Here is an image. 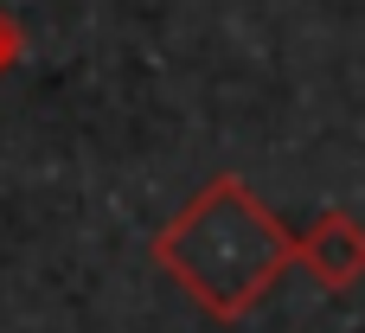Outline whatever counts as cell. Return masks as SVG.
Wrapping results in <instances>:
<instances>
[{"label":"cell","instance_id":"cell-1","mask_svg":"<svg viewBox=\"0 0 365 333\" xmlns=\"http://www.w3.org/2000/svg\"><path fill=\"white\" fill-rule=\"evenodd\" d=\"M154 263L186 289L199 314L244 321L295 263V231L237 173H212L154 231Z\"/></svg>","mask_w":365,"mask_h":333},{"label":"cell","instance_id":"cell-2","mask_svg":"<svg viewBox=\"0 0 365 333\" xmlns=\"http://www.w3.org/2000/svg\"><path fill=\"white\" fill-rule=\"evenodd\" d=\"M295 263H302L321 289H353V282H365V225L346 205H327V212L295 237Z\"/></svg>","mask_w":365,"mask_h":333},{"label":"cell","instance_id":"cell-3","mask_svg":"<svg viewBox=\"0 0 365 333\" xmlns=\"http://www.w3.org/2000/svg\"><path fill=\"white\" fill-rule=\"evenodd\" d=\"M19 51H26V39H19V26H13V13L0 6V77L19 64Z\"/></svg>","mask_w":365,"mask_h":333}]
</instances>
